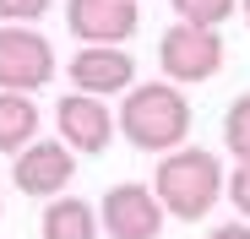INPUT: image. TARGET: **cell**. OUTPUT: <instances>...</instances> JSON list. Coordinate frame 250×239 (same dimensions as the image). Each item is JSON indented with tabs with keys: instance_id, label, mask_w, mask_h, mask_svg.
<instances>
[{
	"instance_id": "obj_1",
	"label": "cell",
	"mask_w": 250,
	"mask_h": 239,
	"mask_svg": "<svg viewBox=\"0 0 250 239\" xmlns=\"http://www.w3.org/2000/svg\"><path fill=\"white\" fill-rule=\"evenodd\" d=\"M152 190H158V201H163L169 218L196 223V218L212 212L223 201V190H229L223 158L207 152V147H174V152H163V163L152 174Z\"/></svg>"
},
{
	"instance_id": "obj_2",
	"label": "cell",
	"mask_w": 250,
	"mask_h": 239,
	"mask_svg": "<svg viewBox=\"0 0 250 239\" xmlns=\"http://www.w3.org/2000/svg\"><path fill=\"white\" fill-rule=\"evenodd\" d=\"M120 131L136 152H174L190 136V103L180 93V82H147V87H125L120 103Z\"/></svg>"
},
{
	"instance_id": "obj_3",
	"label": "cell",
	"mask_w": 250,
	"mask_h": 239,
	"mask_svg": "<svg viewBox=\"0 0 250 239\" xmlns=\"http://www.w3.org/2000/svg\"><path fill=\"white\" fill-rule=\"evenodd\" d=\"M158 65L169 82L196 87V82H212L223 71V38L218 27H201V22H174L169 33L158 38Z\"/></svg>"
},
{
	"instance_id": "obj_4",
	"label": "cell",
	"mask_w": 250,
	"mask_h": 239,
	"mask_svg": "<svg viewBox=\"0 0 250 239\" xmlns=\"http://www.w3.org/2000/svg\"><path fill=\"white\" fill-rule=\"evenodd\" d=\"M55 76V49L44 33H33L27 22H6L0 27V93H33L49 87Z\"/></svg>"
},
{
	"instance_id": "obj_5",
	"label": "cell",
	"mask_w": 250,
	"mask_h": 239,
	"mask_svg": "<svg viewBox=\"0 0 250 239\" xmlns=\"http://www.w3.org/2000/svg\"><path fill=\"white\" fill-rule=\"evenodd\" d=\"M98 223H104L109 239H158L163 223H169V212H163L158 190H147V185H114L104 196Z\"/></svg>"
},
{
	"instance_id": "obj_6",
	"label": "cell",
	"mask_w": 250,
	"mask_h": 239,
	"mask_svg": "<svg viewBox=\"0 0 250 239\" xmlns=\"http://www.w3.org/2000/svg\"><path fill=\"white\" fill-rule=\"evenodd\" d=\"M55 125H60V141L71 152H104L120 131V120L109 114V103L98 93H65L55 103Z\"/></svg>"
},
{
	"instance_id": "obj_7",
	"label": "cell",
	"mask_w": 250,
	"mask_h": 239,
	"mask_svg": "<svg viewBox=\"0 0 250 239\" xmlns=\"http://www.w3.org/2000/svg\"><path fill=\"white\" fill-rule=\"evenodd\" d=\"M65 76H71L76 93H98V98H109V93L136 87V60L125 55L120 44H82V49L71 55Z\"/></svg>"
},
{
	"instance_id": "obj_8",
	"label": "cell",
	"mask_w": 250,
	"mask_h": 239,
	"mask_svg": "<svg viewBox=\"0 0 250 239\" xmlns=\"http://www.w3.org/2000/svg\"><path fill=\"white\" fill-rule=\"evenodd\" d=\"M136 0H65V27L82 44H125L136 33Z\"/></svg>"
},
{
	"instance_id": "obj_9",
	"label": "cell",
	"mask_w": 250,
	"mask_h": 239,
	"mask_svg": "<svg viewBox=\"0 0 250 239\" xmlns=\"http://www.w3.org/2000/svg\"><path fill=\"white\" fill-rule=\"evenodd\" d=\"M71 147L65 141H27L22 152H17V163H11V179H17V190L22 196H44V201H49V196H60L65 190V179L76 174V163H71Z\"/></svg>"
},
{
	"instance_id": "obj_10",
	"label": "cell",
	"mask_w": 250,
	"mask_h": 239,
	"mask_svg": "<svg viewBox=\"0 0 250 239\" xmlns=\"http://www.w3.org/2000/svg\"><path fill=\"white\" fill-rule=\"evenodd\" d=\"M38 234L44 239H98V212L87 201H76V196H49Z\"/></svg>"
},
{
	"instance_id": "obj_11",
	"label": "cell",
	"mask_w": 250,
	"mask_h": 239,
	"mask_svg": "<svg viewBox=\"0 0 250 239\" xmlns=\"http://www.w3.org/2000/svg\"><path fill=\"white\" fill-rule=\"evenodd\" d=\"M38 136V103L33 93H0V152H22Z\"/></svg>"
},
{
	"instance_id": "obj_12",
	"label": "cell",
	"mask_w": 250,
	"mask_h": 239,
	"mask_svg": "<svg viewBox=\"0 0 250 239\" xmlns=\"http://www.w3.org/2000/svg\"><path fill=\"white\" fill-rule=\"evenodd\" d=\"M223 147L234 152V163H250V93H239L223 114Z\"/></svg>"
},
{
	"instance_id": "obj_13",
	"label": "cell",
	"mask_w": 250,
	"mask_h": 239,
	"mask_svg": "<svg viewBox=\"0 0 250 239\" xmlns=\"http://www.w3.org/2000/svg\"><path fill=\"white\" fill-rule=\"evenodd\" d=\"M169 6H174V17H180V22L223 27V22L234 17V6H239V0H169Z\"/></svg>"
},
{
	"instance_id": "obj_14",
	"label": "cell",
	"mask_w": 250,
	"mask_h": 239,
	"mask_svg": "<svg viewBox=\"0 0 250 239\" xmlns=\"http://www.w3.org/2000/svg\"><path fill=\"white\" fill-rule=\"evenodd\" d=\"M55 0H0V22H38Z\"/></svg>"
},
{
	"instance_id": "obj_15",
	"label": "cell",
	"mask_w": 250,
	"mask_h": 239,
	"mask_svg": "<svg viewBox=\"0 0 250 239\" xmlns=\"http://www.w3.org/2000/svg\"><path fill=\"white\" fill-rule=\"evenodd\" d=\"M229 201H234V212L239 218H250V163H234V174H229Z\"/></svg>"
},
{
	"instance_id": "obj_16",
	"label": "cell",
	"mask_w": 250,
	"mask_h": 239,
	"mask_svg": "<svg viewBox=\"0 0 250 239\" xmlns=\"http://www.w3.org/2000/svg\"><path fill=\"white\" fill-rule=\"evenodd\" d=\"M207 239H250V223H223V228H212Z\"/></svg>"
},
{
	"instance_id": "obj_17",
	"label": "cell",
	"mask_w": 250,
	"mask_h": 239,
	"mask_svg": "<svg viewBox=\"0 0 250 239\" xmlns=\"http://www.w3.org/2000/svg\"><path fill=\"white\" fill-rule=\"evenodd\" d=\"M239 11H245V27H250V0H239Z\"/></svg>"
}]
</instances>
